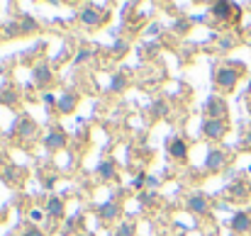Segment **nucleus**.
<instances>
[{"label": "nucleus", "mask_w": 251, "mask_h": 236, "mask_svg": "<svg viewBox=\"0 0 251 236\" xmlns=\"http://www.w3.org/2000/svg\"><path fill=\"white\" fill-rule=\"evenodd\" d=\"M98 173H100V178H102V180H112V178L117 175L115 163H110V161H102V163L98 165Z\"/></svg>", "instance_id": "dca6fc26"}, {"label": "nucleus", "mask_w": 251, "mask_h": 236, "mask_svg": "<svg viewBox=\"0 0 251 236\" xmlns=\"http://www.w3.org/2000/svg\"><path fill=\"white\" fill-rule=\"evenodd\" d=\"M44 212H47L51 219H64V214H66L64 200H61V197H49L47 205H44Z\"/></svg>", "instance_id": "9d476101"}, {"label": "nucleus", "mask_w": 251, "mask_h": 236, "mask_svg": "<svg viewBox=\"0 0 251 236\" xmlns=\"http://www.w3.org/2000/svg\"><path fill=\"white\" fill-rule=\"evenodd\" d=\"M88 59H90V51H88V49H83V51L76 56V64H83V61H88Z\"/></svg>", "instance_id": "393cba45"}, {"label": "nucleus", "mask_w": 251, "mask_h": 236, "mask_svg": "<svg viewBox=\"0 0 251 236\" xmlns=\"http://www.w3.org/2000/svg\"><path fill=\"white\" fill-rule=\"evenodd\" d=\"M22 236H47V234L39 232V229H27V232H22Z\"/></svg>", "instance_id": "bb28decb"}, {"label": "nucleus", "mask_w": 251, "mask_h": 236, "mask_svg": "<svg viewBox=\"0 0 251 236\" xmlns=\"http://www.w3.org/2000/svg\"><path fill=\"white\" fill-rule=\"evenodd\" d=\"M249 93H251V80H249Z\"/></svg>", "instance_id": "c85d7f7f"}, {"label": "nucleus", "mask_w": 251, "mask_h": 236, "mask_svg": "<svg viewBox=\"0 0 251 236\" xmlns=\"http://www.w3.org/2000/svg\"><path fill=\"white\" fill-rule=\"evenodd\" d=\"M205 115H207V119H225V117H227V102H225L222 97H217V95L207 97V102H205Z\"/></svg>", "instance_id": "f03ea898"}, {"label": "nucleus", "mask_w": 251, "mask_h": 236, "mask_svg": "<svg viewBox=\"0 0 251 236\" xmlns=\"http://www.w3.org/2000/svg\"><path fill=\"white\" fill-rule=\"evenodd\" d=\"M20 32V24H7V27H2V34L5 37H15Z\"/></svg>", "instance_id": "412c9836"}, {"label": "nucleus", "mask_w": 251, "mask_h": 236, "mask_svg": "<svg viewBox=\"0 0 251 236\" xmlns=\"http://www.w3.org/2000/svg\"><path fill=\"white\" fill-rule=\"evenodd\" d=\"M127 49H129V44H127V42H117V44L112 47V51H115L117 56H120V54H127Z\"/></svg>", "instance_id": "4be33fe9"}, {"label": "nucleus", "mask_w": 251, "mask_h": 236, "mask_svg": "<svg viewBox=\"0 0 251 236\" xmlns=\"http://www.w3.org/2000/svg\"><path fill=\"white\" fill-rule=\"evenodd\" d=\"M66 134L64 132H59V129H54V132H49L47 137H44V149H49V151H61V149H66Z\"/></svg>", "instance_id": "423d86ee"}, {"label": "nucleus", "mask_w": 251, "mask_h": 236, "mask_svg": "<svg viewBox=\"0 0 251 236\" xmlns=\"http://www.w3.org/2000/svg\"><path fill=\"white\" fill-rule=\"evenodd\" d=\"M202 134H205L207 139L217 142V139H222V137L227 134V122H225V119H205V122H202Z\"/></svg>", "instance_id": "20e7f679"}, {"label": "nucleus", "mask_w": 251, "mask_h": 236, "mask_svg": "<svg viewBox=\"0 0 251 236\" xmlns=\"http://www.w3.org/2000/svg\"><path fill=\"white\" fill-rule=\"evenodd\" d=\"M212 15L217 20H239L242 17V7H237L234 2H215L212 5Z\"/></svg>", "instance_id": "7ed1b4c3"}, {"label": "nucleus", "mask_w": 251, "mask_h": 236, "mask_svg": "<svg viewBox=\"0 0 251 236\" xmlns=\"http://www.w3.org/2000/svg\"><path fill=\"white\" fill-rule=\"evenodd\" d=\"M185 207H188L193 214H207V210H210V205H207V197H205V195H190V197H188V202H185Z\"/></svg>", "instance_id": "1a4fd4ad"}, {"label": "nucleus", "mask_w": 251, "mask_h": 236, "mask_svg": "<svg viewBox=\"0 0 251 236\" xmlns=\"http://www.w3.org/2000/svg\"><path fill=\"white\" fill-rule=\"evenodd\" d=\"M20 32H22V34H34V32H39V24H37L29 15H25V17L20 20Z\"/></svg>", "instance_id": "2eb2a0df"}, {"label": "nucleus", "mask_w": 251, "mask_h": 236, "mask_svg": "<svg viewBox=\"0 0 251 236\" xmlns=\"http://www.w3.org/2000/svg\"><path fill=\"white\" fill-rule=\"evenodd\" d=\"M34 80H37V85H49L51 83V69L47 66V64H39L37 69H34Z\"/></svg>", "instance_id": "4468645a"}, {"label": "nucleus", "mask_w": 251, "mask_h": 236, "mask_svg": "<svg viewBox=\"0 0 251 236\" xmlns=\"http://www.w3.org/2000/svg\"><path fill=\"white\" fill-rule=\"evenodd\" d=\"M232 229H234L237 234H247L251 229V214L249 212H237V214L232 217Z\"/></svg>", "instance_id": "9b49d317"}, {"label": "nucleus", "mask_w": 251, "mask_h": 236, "mask_svg": "<svg viewBox=\"0 0 251 236\" xmlns=\"http://www.w3.org/2000/svg\"><path fill=\"white\" fill-rule=\"evenodd\" d=\"M76 107H78V95H76V93H71V90H66V93L59 97V102H56V110H59V112H64V115L74 112Z\"/></svg>", "instance_id": "6e6552de"}, {"label": "nucleus", "mask_w": 251, "mask_h": 236, "mask_svg": "<svg viewBox=\"0 0 251 236\" xmlns=\"http://www.w3.org/2000/svg\"><path fill=\"white\" fill-rule=\"evenodd\" d=\"M125 83H127V80L122 78V76H115L112 83H110V90H115V93H117V90H122V88H125Z\"/></svg>", "instance_id": "aec40b11"}, {"label": "nucleus", "mask_w": 251, "mask_h": 236, "mask_svg": "<svg viewBox=\"0 0 251 236\" xmlns=\"http://www.w3.org/2000/svg\"><path fill=\"white\" fill-rule=\"evenodd\" d=\"M232 47H234L232 39H220V49H232Z\"/></svg>", "instance_id": "a878e982"}, {"label": "nucleus", "mask_w": 251, "mask_h": 236, "mask_svg": "<svg viewBox=\"0 0 251 236\" xmlns=\"http://www.w3.org/2000/svg\"><path fill=\"white\" fill-rule=\"evenodd\" d=\"M78 236H90V234H78Z\"/></svg>", "instance_id": "c756f323"}, {"label": "nucleus", "mask_w": 251, "mask_h": 236, "mask_svg": "<svg viewBox=\"0 0 251 236\" xmlns=\"http://www.w3.org/2000/svg\"><path fill=\"white\" fill-rule=\"evenodd\" d=\"M242 73H244V66H242V64L222 66V69H217V71H215V83H217V88H220V90L229 93V90H234V88H237V83H239V78H242Z\"/></svg>", "instance_id": "f257e3e1"}, {"label": "nucleus", "mask_w": 251, "mask_h": 236, "mask_svg": "<svg viewBox=\"0 0 251 236\" xmlns=\"http://www.w3.org/2000/svg\"><path fill=\"white\" fill-rule=\"evenodd\" d=\"M98 214H100V219L112 222V219H117V217H120V207H117L115 202H105V205H100V207H98Z\"/></svg>", "instance_id": "ddd939ff"}, {"label": "nucleus", "mask_w": 251, "mask_h": 236, "mask_svg": "<svg viewBox=\"0 0 251 236\" xmlns=\"http://www.w3.org/2000/svg\"><path fill=\"white\" fill-rule=\"evenodd\" d=\"M78 17H81V22L88 24V27H98V24H102V22L107 20V12H100L95 5H85Z\"/></svg>", "instance_id": "39448f33"}, {"label": "nucleus", "mask_w": 251, "mask_h": 236, "mask_svg": "<svg viewBox=\"0 0 251 236\" xmlns=\"http://www.w3.org/2000/svg\"><path fill=\"white\" fill-rule=\"evenodd\" d=\"M168 154L173 158H183L188 156V144H185V139H180V137H176V139H171V144H168Z\"/></svg>", "instance_id": "f8f14e48"}, {"label": "nucleus", "mask_w": 251, "mask_h": 236, "mask_svg": "<svg viewBox=\"0 0 251 236\" xmlns=\"http://www.w3.org/2000/svg\"><path fill=\"white\" fill-rule=\"evenodd\" d=\"M225 165H227V156H225L220 149H210L207 161H205V168H207V170H212V173H217V170H222Z\"/></svg>", "instance_id": "0eeeda50"}, {"label": "nucleus", "mask_w": 251, "mask_h": 236, "mask_svg": "<svg viewBox=\"0 0 251 236\" xmlns=\"http://www.w3.org/2000/svg\"><path fill=\"white\" fill-rule=\"evenodd\" d=\"M115 236H134V224L132 222H122L115 227Z\"/></svg>", "instance_id": "f3484780"}, {"label": "nucleus", "mask_w": 251, "mask_h": 236, "mask_svg": "<svg viewBox=\"0 0 251 236\" xmlns=\"http://www.w3.org/2000/svg\"><path fill=\"white\" fill-rule=\"evenodd\" d=\"M20 132H22V137H32L34 134V124L29 119H22L20 122Z\"/></svg>", "instance_id": "a211bd4d"}, {"label": "nucleus", "mask_w": 251, "mask_h": 236, "mask_svg": "<svg viewBox=\"0 0 251 236\" xmlns=\"http://www.w3.org/2000/svg\"><path fill=\"white\" fill-rule=\"evenodd\" d=\"M0 102H7V105H15V102H17V95H15V93H5V95L0 97Z\"/></svg>", "instance_id": "5701e85b"}, {"label": "nucleus", "mask_w": 251, "mask_h": 236, "mask_svg": "<svg viewBox=\"0 0 251 236\" xmlns=\"http://www.w3.org/2000/svg\"><path fill=\"white\" fill-rule=\"evenodd\" d=\"M144 183H147V178H144V173H142V175H137V178L132 180V185H134L137 190H142V188H144Z\"/></svg>", "instance_id": "b1692460"}, {"label": "nucleus", "mask_w": 251, "mask_h": 236, "mask_svg": "<svg viewBox=\"0 0 251 236\" xmlns=\"http://www.w3.org/2000/svg\"><path fill=\"white\" fill-rule=\"evenodd\" d=\"M44 100H47V102H49V105H54V102H59V100H56V97H54V95H51V93H47V95H44Z\"/></svg>", "instance_id": "cd10ccee"}, {"label": "nucleus", "mask_w": 251, "mask_h": 236, "mask_svg": "<svg viewBox=\"0 0 251 236\" xmlns=\"http://www.w3.org/2000/svg\"><path fill=\"white\" fill-rule=\"evenodd\" d=\"M139 202L147 205V207H151V205H156V195H154V192H142V195H139Z\"/></svg>", "instance_id": "6ab92c4d"}]
</instances>
